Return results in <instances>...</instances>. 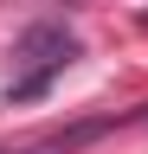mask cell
I'll return each mask as SVG.
<instances>
[{"mask_svg":"<svg viewBox=\"0 0 148 154\" xmlns=\"http://www.w3.org/2000/svg\"><path fill=\"white\" fill-rule=\"evenodd\" d=\"M84 58V38L65 26V19H39V26L20 32L13 45V77H7V103H39V96L58 84V77Z\"/></svg>","mask_w":148,"mask_h":154,"instance_id":"6da1fadb","label":"cell"}]
</instances>
